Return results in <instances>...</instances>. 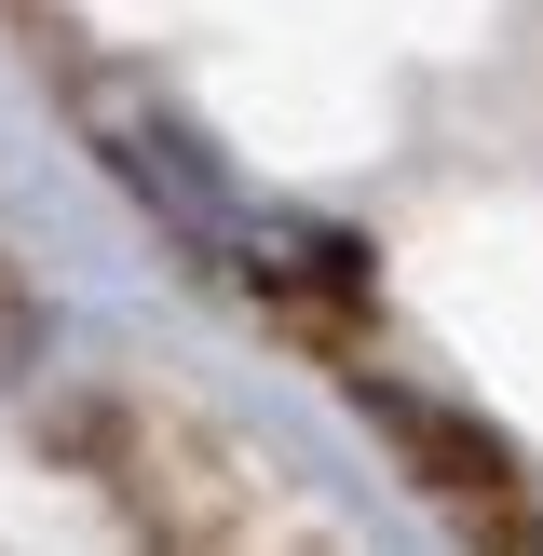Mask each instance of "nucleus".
<instances>
[{
  "label": "nucleus",
  "instance_id": "f03ea898",
  "mask_svg": "<svg viewBox=\"0 0 543 556\" xmlns=\"http://www.w3.org/2000/svg\"><path fill=\"white\" fill-rule=\"evenodd\" d=\"M353 407H367L380 434L407 448V476L434 489V503L462 516V530H503V543H543V503H530V462L503 448L489 421H462V407H434L421 380H394V367H367L353 380Z\"/></svg>",
  "mask_w": 543,
  "mask_h": 556
},
{
  "label": "nucleus",
  "instance_id": "f257e3e1",
  "mask_svg": "<svg viewBox=\"0 0 543 556\" xmlns=\"http://www.w3.org/2000/svg\"><path fill=\"white\" fill-rule=\"evenodd\" d=\"M81 150L123 177V204L150 217V231H177L190 271L244 286L258 313H286V326H340L353 299H367V244L326 231V217H299V204H258V190L217 163V136L190 123L163 81L81 68Z\"/></svg>",
  "mask_w": 543,
  "mask_h": 556
}]
</instances>
